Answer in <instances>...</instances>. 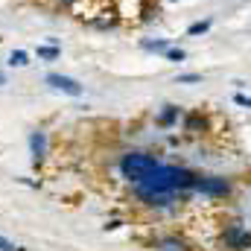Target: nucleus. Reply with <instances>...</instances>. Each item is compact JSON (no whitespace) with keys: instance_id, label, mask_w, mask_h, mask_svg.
I'll return each mask as SVG.
<instances>
[{"instance_id":"obj_1","label":"nucleus","mask_w":251,"mask_h":251,"mask_svg":"<svg viewBox=\"0 0 251 251\" xmlns=\"http://www.w3.org/2000/svg\"><path fill=\"white\" fill-rule=\"evenodd\" d=\"M196 176L187 167H178V164H158L146 178H140L134 187V196L152 207V210H167L178 201H184L190 193H193V184H196Z\"/></svg>"},{"instance_id":"obj_2","label":"nucleus","mask_w":251,"mask_h":251,"mask_svg":"<svg viewBox=\"0 0 251 251\" xmlns=\"http://www.w3.org/2000/svg\"><path fill=\"white\" fill-rule=\"evenodd\" d=\"M161 164V158L158 155H152V152H140V149H131V152H126L123 158H120V176H123L128 184H137L140 178H146L155 167Z\"/></svg>"},{"instance_id":"obj_3","label":"nucleus","mask_w":251,"mask_h":251,"mask_svg":"<svg viewBox=\"0 0 251 251\" xmlns=\"http://www.w3.org/2000/svg\"><path fill=\"white\" fill-rule=\"evenodd\" d=\"M193 193L207 196V199H228L231 196V181L222 176H196Z\"/></svg>"},{"instance_id":"obj_4","label":"nucleus","mask_w":251,"mask_h":251,"mask_svg":"<svg viewBox=\"0 0 251 251\" xmlns=\"http://www.w3.org/2000/svg\"><path fill=\"white\" fill-rule=\"evenodd\" d=\"M222 249L228 251H249L251 249V231L240 222H228L222 228Z\"/></svg>"},{"instance_id":"obj_5","label":"nucleus","mask_w":251,"mask_h":251,"mask_svg":"<svg viewBox=\"0 0 251 251\" xmlns=\"http://www.w3.org/2000/svg\"><path fill=\"white\" fill-rule=\"evenodd\" d=\"M29 155H32L35 170H41V167L47 164V158H50V137H47L44 128L29 131Z\"/></svg>"},{"instance_id":"obj_6","label":"nucleus","mask_w":251,"mask_h":251,"mask_svg":"<svg viewBox=\"0 0 251 251\" xmlns=\"http://www.w3.org/2000/svg\"><path fill=\"white\" fill-rule=\"evenodd\" d=\"M44 85H50L53 91L59 94H67V97H82V82H76L73 76H64V73H47L44 76Z\"/></svg>"},{"instance_id":"obj_7","label":"nucleus","mask_w":251,"mask_h":251,"mask_svg":"<svg viewBox=\"0 0 251 251\" xmlns=\"http://www.w3.org/2000/svg\"><path fill=\"white\" fill-rule=\"evenodd\" d=\"M152 249L158 251H196V246L190 243L184 234H164L152 243Z\"/></svg>"},{"instance_id":"obj_8","label":"nucleus","mask_w":251,"mask_h":251,"mask_svg":"<svg viewBox=\"0 0 251 251\" xmlns=\"http://www.w3.org/2000/svg\"><path fill=\"white\" fill-rule=\"evenodd\" d=\"M184 114H181V108L178 105H164L161 111H158V117H155V123L161 126V128H173V126H178Z\"/></svg>"},{"instance_id":"obj_9","label":"nucleus","mask_w":251,"mask_h":251,"mask_svg":"<svg viewBox=\"0 0 251 251\" xmlns=\"http://www.w3.org/2000/svg\"><path fill=\"white\" fill-rule=\"evenodd\" d=\"M184 131H187V134H204V131H207V117H204L201 111L184 114Z\"/></svg>"},{"instance_id":"obj_10","label":"nucleus","mask_w":251,"mask_h":251,"mask_svg":"<svg viewBox=\"0 0 251 251\" xmlns=\"http://www.w3.org/2000/svg\"><path fill=\"white\" fill-rule=\"evenodd\" d=\"M173 44H170V38H140V50H146V53H167Z\"/></svg>"},{"instance_id":"obj_11","label":"nucleus","mask_w":251,"mask_h":251,"mask_svg":"<svg viewBox=\"0 0 251 251\" xmlns=\"http://www.w3.org/2000/svg\"><path fill=\"white\" fill-rule=\"evenodd\" d=\"M35 56H38V62H56L62 56V47L59 44H38L35 47Z\"/></svg>"},{"instance_id":"obj_12","label":"nucleus","mask_w":251,"mask_h":251,"mask_svg":"<svg viewBox=\"0 0 251 251\" xmlns=\"http://www.w3.org/2000/svg\"><path fill=\"white\" fill-rule=\"evenodd\" d=\"M29 64V53L26 50H12L9 53V67H26Z\"/></svg>"},{"instance_id":"obj_13","label":"nucleus","mask_w":251,"mask_h":251,"mask_svg":"<svg viewBox=\"0 0 251 251\" xmlns=\"http://www.w3.org/2000/svg\"><path fill=\"white\" fill-rule=\"evenodd\" d=\"M210 24H213L210 18H204V21H196V24H190V26H187V35H204V32L210 29Z\"/></svg>"},{"instance_id":"obj_14","label":"nucleus","mask_w":251,"mask_h":251,"mask_svg":"<svg viewBox=\"0 0 251 251\" xmlns=\"http://www.w3.org/2000/svg\"><path fill=\"white\" fill-rule=\"evenodd\" d=\"M164 56H167L170 62H176V64H178V62H184V59H187V53H184L181 47H170V50H167Z\"/></svg>"},{"instance_id":"obj_15","label":"nucleus","mask_w":251,"mask_h":251,"mask_svg":"<svg viewBox=\"0 0 251 251\" xmlns=\"http://www.w3.org/2000/svg\"><path fill=\"white\" fill-rule=\"evenodd\" d=\"M196 82H201V73H181L178 76V85H196Z\"/></svg>"},{"instance_id":"obj_16","label":"nucleus","mask_w":251,"mask_h":251,"mask_svg":"<svg viewBox=\"0 0 251 251\" xmlns=\"http://www.w3.org/2000/svg\"><path fill=\"white\" fill-rule=\"evenodd\" d=\"M0 251H26V249H21V246H15L12 240H6V237H0Z\"/></svg>"},{"instance_id":"obj_17","label":"nucleus","mask_w":251,"mask_h":251,"mask_svg":"<svg viewBox=\"0 0 251 251\" xmlns=\"http://www.w3.org/2000/svg\"><path fill=\"white\" fill-rule=\"evenodd\" d=\"M234 102L243 105V108H251V97L249 94H234Z\"/></svg>"},{"instance_id":"obj_18","label":"nucleus","mask_w":251,"mask_h":251,"mask_svg":"<svg viewBox=\"0 0 251 251\" xmlns=\"http://www.w3.org/2000/svg\"><path fill=\"white\" fill-rule=\"evenodd\" d=\"M3 85H6V70L0 67V88H3Z\"/></svg>"}]
</instances>
